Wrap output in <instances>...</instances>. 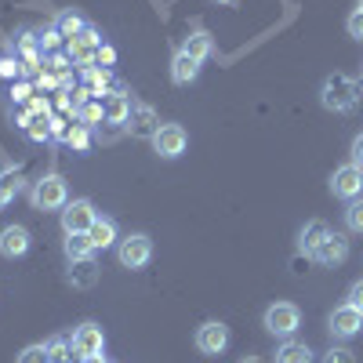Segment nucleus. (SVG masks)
<instances>
[{
  "label": "nucleus",
  "instance_id": "nucleus-23",
  "mask_svg": "<svg viewBox=\"0 0 363 363\" xmlns=\"http://www.w3.org/2000/svg\"><path fill=\"white\" fill-rule=\"evenodd\" d=\"M55 29H58L62 37H69V40H73V37H80L84 29H87V22H84L77 11H62V15L55 18Z\"/></svg>",
  "mask_w": 363,
  "mask_h": 363
},
{
  "label": "nucleus",
  "instance_id": "nucleus-27",
  "mask_svg": "<svg viewBox=\"0 0 363 363\" xmlns=\"http://www.w3.org/2000/svg\"><path fill=\"white\" fill-rule=\"evenodd\" d=\"M66 142H69L73 149H80V153H84V149L91 145V135H87V128L80 124V120H77V124H73V128L66 131Z\"/></svg>",
  "mask_w": 363,
  "mask_h": 363
},
{
  "label": "nucleus",
  "instance_id": "nucleus-24",
  "mask_svg": "<svg viewBox=\"0 0 363 363\" xmlns=\"http://www.w3.org/2000/svg\"><path fill=\"white\" fill-rule=\"evenodd\" d=\"M73 352H77V345H73L69 338H55V342H48V356H51V363H77Z\"/></svg>",
  "mask_w": 363,
  "mask_h": 363
},
{
  "label": "nucleus",
  "instance_id": "nucleus-18",
  "mask_svg": "<svg viewBox=\"0 0 363 363\" xmlns=\"http://www.w3.org/2000/svg\"><path fill=\"white\" fill-rule=\"evenodd\" d=\"M87 236H91V244H95V251H106V247L116 244V222L113 218H95V225L87 229Z\"/></svg>",
  "mask_w": 363,
  "mask_h": 363
},
{
  "label": "nucleus",
  "instance_id": "nucleus-38",
  "mask_svg": "<svg viewBox=\"0 0 363 363\" xmlns=\"http://www.w3.org/2000/svg\"><path fill=\"white\" fill-rule=\"evenodd\" d=\"M99 62L113 66V62H116V51H113V48H99Z\"/></svg>",
  "mask_w": 363,
  "mask_h": 363
},
{
  "label": "nucleus",
  "instance_id": "nucleus-34",
  "mask_svg": "<svg viewBox=\"0 0 363 363\" xmlns=\"http://www.w3.org/2000/svg\"><path fill=\"white\" fill-rule=\"evenodd\" d=\"M58 37H62V33H58V29H44V33L37 37V44H40L44 51H51V48H58Z\"/></svg>",
  "mask_w": 363,
  "mask_h": 363
},
{
  "label": "nucleus",
  "instance_id": "nucleus-3",
  "mask_svg": "<svg viewBox=\"0 0 363 363\" xmlns=\"http://www.w3.org/2000/svg\"><path fill=\"white\" fill-rule=\"evenodd\" d=\"M298 327H301V309L294 301H277V306L265 309V330L272 338H291Z\"/></svg>",
  "mask_w": 363,
  "mask_h": 363
},
{
  "label": "nucleus",
  "instance_id": "nucleus-20",
  "mask_svg": "<svg viewBox=\"0 0 363 363\" xmlns=\"http://www.w3.org/2000/svg\"><path fill=\"white\" fill-rule=\"evenodd\" d=\"M66 258L77 262V258H95V244H91L87 233H66Z\"/></svg>",
  "mask_w": 363,
  "mask_h": 363
},
{
  "label": "nucleus",
  "instance_id": "nucleus-28",
  "mask_svg": "<svg viewBox=\"0 0 363 363\" xmlns=\"http://www.w3.org/2000/svg\"><path fill=\"white\" fill-rule=\"evenodd\" d=\"M18 363H51L48 345H26V349H22V356H18Z\"/></svg>",
  "mask_w": 363,
  "mask_h": 363
},
{
  "label": "nucleus",
  "instance_id": "nucleus-14",
  "mask_svg": "<svg viewBox=\"0 0 363 363\" xmlns=\"http://www.w3.org/2000/svg\"><path fill=\"white\" fill-rule=\"evenodd\" d=\"M66 284H69V287H77V291L95 287V284H99V265H95V258H77V262H69Z\"/></svg>",
  "mask_w": 363,
  "mask_h": 363
},
{
  "label": "nucleus",
  "instance_id": "nucleus-36",
  "mask_svg": "<svg viewBox=\"0 0 363 363\" xmlns=\"http://www.w3.org/2000/svg\"><path fill=\"white\" fill-rule=\"evenodd\" d=\"M22 66L15 62V58H0V77H18Z\"/></svg>",
  "mask_w": 363,
  "mask_h": 363
},
{
  "label": "nucleus",
  "instance_id": "nucleus-21",
  "mask_svg": "<svg viewBox=\"0 0 363 363\" xmlns=\"http://www.w3.org/2000/svg\"><path fill=\"white\" fill-rule=\"evenodd\" d=\"M327 233H330V229H327V222H309L306 229H301V236H298V240H301V251L313 255V251L323 244V236H327Z\"/></svg>",
  "mask_w": 363,
  "mask_h": 363
},
{
  "label": "nucleus",
  "instance_id": "nucleus-16",
  "mask_svg": "<svg viewBox=\"0 0 363 363\" xmlns=\"http://www.w3.org/2000/svg\"><path fill=\"white\" fill-rule=\"evenodd\" d=\"M200 77V62H196V58H189L186 51H174V58H171V80L178 84V87H186V84H193Z\"/></svg>",
  "mask_w": 363,
  "mask_h": 363
},
{
  "label": "nucleus",
  "instance_id": "nucleus-32",
  "mask_svg": "<svg viewBox=\"0 0 363 363\" xmlns=\"http://www.w3.org/2000/svg\"><path fill=\"white\" fill-rule=\"evenodd\" d=\"M349 37H356V40H363V8H356L352 15H349Z\"/></svg>",
  "mask_w": 363,
  "mask_h": 363
},
{
  "label": "nucleus",
  "instance_id": "nucleus-19",
  "mask_svg": "<svg viewBox=\"0 0 363 363\" xmlns=\"http://www.w3.org/2000/svg\"><path fill=\"white\" fill-rule=\"evenodd\" d=\"M277 363H316V356H313V349L306 345V342H284L280 349H277Z\"/></svg>",
  "mask_w": 363,
  "mask_h": 363
},
{
  "label": "nucleus",
  "instance_id": "nucleus-43",
  "mask_svg": "<svg viewBox=\"0 0 363 363\" xmlns=\"http://www.w3.org/2000/svg\"><path fill=\"white\" fill-rule=\"evenodd\" d=\"M359 8H363V0H359Z\"/></svg>",
  "mask_w": 363,
  "mask_h": 363
},
{
  "label": "nucleus",
  "instance_id": "nucleus-2",
  "mask_svg": "<svg viewBox=\"0 0 363 363\" xmlns=\"http://www.w3.org/2000/svg\"><path fill=\"white\" fill-rule=\"evenodd\" d=\"M29 200H33L37 211H58V207H66L69 203V189H66V178L62 174H44L33 193H29Z\"/></svg>",
  "mask_w": 363,
  "mask_h": 363
},
{
  "label": "nucleus",
  "instance_id": "nucleus-17",
  "mask_svg": "<svg viewBox=\"0 0 363 363\" xmlns=\"http://www.w3.org/2000/svg\"><path fill=\"white\" fill-rule=\"evenodd\" d=\"M182 51H186L189 58H196V62H207V58L215 55V40H211L207 29H193V33L182 40Z\"/></svg>",
  "mask_w": 363,
  "mask_h": 363
},
{
  "label": "nucleus",
  "instance_id": "nucleus-1",
  "mask_svg": "<svg viewBox=\"0 0 363 363\" xmlns=\"http://www.w3.org/2000/svg\"><path fill=\"white\" fill-rule=\"evenodd\" d=\"M320 102L330 113H352L359 102V80H352L349 73H330L320 87Z\"/></svg>",
  "mask_w": 363,
  "mask_h": 363
},
{
  "label": "nucleus",
  "instance_id": "nucleus-37",
  "mask_svg": "<svg viewBox=\"0 0 363 363\" xmlns=\"http://www.w3.org/2000/svg\"><path fill=\"white\" fill-rule=\"evenodd\" d=\"M352 164H356V167H363V135H356V138H352Z\"/></svg>",
  "mask_w": 363,
  "mask_h": 363
},
{
  "label": "nucleus",
  "instance_id": "nucleus-40",
  "mask_svg": "<svg viewBox=\"0 0 363 363\" xmlns=\"http://www.w3.org/2000/svg\"><path fill=\"white\" fill-rule=\"evenodd\" d=\"M80 363H106L102 356H87V359H80Z\"/></svg>",
  "mask_w": 363,
  "mask_h": 363
},
{
  "label": "nucleus",
  "instance_id": "nucleus-22",
  "mask_svg": "<svg viewBox=\"0 0 363 363\" xmlns=\"http://www.w3.org/2000/svg\"><path fill=\"white\" fill-rule=\"evenodd\" d=\"M128 116H131V99L128 95H113L106 102V120L109 124H128Z\"/></svg>",
  "mask_w": 363,
  "mask_h": 363
},
{
  "label": "nucleus",
  "instance_id": "nucleus-35",
  "mask_svg": "<svg viewBox=\"0 0 363 363\" xmlns=\"http://www.w3.org/2000/svg\"><path fill=\"white\" fill-rule=\"evenodd\" d=\"M349 306L363 313V280H356V284L349 287Z\"/></svg>",
  "mask_w": 363,
  "mask_h": 363
},
{
  "label": "nucleus",
  "instance_id": "nucleus-5",
  "mask_svg": "<svg viewBox=\"0 0 363 363\" xmlns=\"http://www.w3.org/2000/svg\"><path fill=\"white\" fill-rule=\"evenodd\" d=\"M186 145H189V135L182 124H160L157 135H153V149L164 157V160H174L186 153Z\"/></svg>",
  "mask_w": 363,
  "mask_h": 363
},
{
  "label": "nucleus",
  "instance_id": "nucleus-33",
  "mask_svg": "<svg viewBox=\"0 0 363 363\" xmlns=\"http://www.w3.org/2000/svg\"><path fill=\"white\" fill-rule=\"evenodd\" d=\"M84 77H87V84H95V87H106L109 84V73L106 69H95V66H87Z\"/></svg>",
  "mask_w": 363,
  "mask_h": 363
},
{
  "label": "nucleus",
  "instance_id": "nucleus-31",
  "mask_svg": "<svg viewBox=\"0 0 363 363\" xmlns=\"http://www.w3.org/2000/svg\"><path fill=\"white\" fill-rule=\"evenodd\" d=\"M29 138H33V142H44L48 135H51V128H48V120H29Z\"/></svg>",
  "mask_w": 363,
  "mask_h": 363
},
{
  "label": "nucleus",
  "instance_id": "nucleus-41",
  "mask_svg": "<svg viewBox=\"0 0 363 363\" xmlns=\"http://www.w3.org/2000/svg\"><path fill=\"white\" fill-rule=\"evenodd\" d=\"M240 363H262L258 356H244V359H240Z\"/></svg>",
  "mask_w": 363,
  "mask_h": 363
},
{
  "label": "nucleus",
  "instance_id": "nucleus-7",
  "mask_svg": "<svg viewBox=\"0 0 363 363\" xmlns=\"http://www.w3.org/2000/svg\"><path fill=\"white\" fill-rule=\"evenodd\" d=\"M330 193L338 200H359L363 196V167H356V164L338 167L330 174Z\"/></svg>",
  "mask_w": 363,
  "mask_h": 363
},
{
  "label": "nucleus",
  "instance_id": "nucleus-30",
  "mask_svg": "<svg viewBox=\"0 0 363 363\" xmlns=\"http://www.w3.org/2000/svg\"><path fill=\"white\" fill-rule=\"evenodd\" d=\"M0 189H4L8 196H15V193L22 189V178H18V171H8V174H0Z\"/></svg>",
  "mask_w": 363,
  "mask_h": 363
},
{
  "label": "nucleus",
  "instance_id": "nucleus-13",
  "mask_svg": "<svg viewBox=\"0 0 363 363\" xmlns=\"http://www.w3.org/2000/svg\"><path fill=\"white\" fill-rule=\"evenodd\" d=\"M128 128H131V135L135 138H153L157 135V128H160V120H157V113H153V106H131V116H128Z\"/></svg>",
  "mask_w": 363,
  "mask_h": 363
},
{
  "label": "nucleus",
  "instance_id": "nucleus-4",
  "mask_svg": "<svg viewBox=\"0 0 363 363\" xmlns=\"http://www.w3.org/2000/svg\"><path fill=\"white\" fill-rule=\"evenodd\" d=\"M116 258H120L124 269H145L149 258H153V240H149L145 233H131L116 244Z\"/></svg>",
  "mask_w": 363,
  "mask_h": 363
},
{
  "label": "nucleus",
  "instance_id": "nucleus-9",
  "mask_svg": "<svg viewBox=\"0 0 363 363\" xmlns=\"http://www.w3.org/2000/svg\"><path fill=\"white\" fill-rule=\"evenodd\" d=\"M95 203L91 200H73L62 207V229L66 233H87L91 225H95Z\"/></svg>",
  "mask_w": 363,
  "mask_h": 363
},
{
  "label": "nucleus",
  "instance_id": "nucleus-26",
  "mask_svg": "<svg viewBox=\"0 0 363 363\" xmlns=\"http://www.w3.org/2000/svg\"><path fill=\"white\" fill-rule=\"evenodd\" d=\"M345 225L352 233H363V196L359 200H349V211H345Z\"/></svg>",
  "mask_w": 363,
  "mask_h": 363
},
{
  "label": "nucleus",
  "instance_id": "nucleus-42",
  "mask_svg": "<svg viewBox=\"0 0 363 363\" xmlns=\"http://www.w3.org/2000/svg\"><path fill=\"white\" fill-rule=\"evenodd\" d=\"M218 4H233V0H218Z\"/></svg>",
  "mask_w": 363,
  "mask_h": 363
},
{
  "label": "nucleus",
  "instance_id": "nucleus-15",
  "mask_svg": "<svg viewBox=\"0 0 363 363\" xmlns=\"http://www.w3.org/2000/svg\"><path fill=\"white\" fill-rule=\"evenodd\" d=\"M29 229L26 225H8L4 233H0V255L4 258H22L26 251H29Z\"/></svg>",
  "mask_w": 363,
  "mask_h": 363
},
{
  "label": "nucleus",
  "instance_id": "nucleus-25",
  "mask_svg": "<svg viewBox=\"0 0 363 363\" xmlns=\"http://www.w3.org/2000/svg\"><path fill=\"white\" fill-rule=\"evenodd\" d=\"M77 120H80L84 128H95L99 120H106V106H102V102H84V106L77 109Z\"/></svg>",
  "mask_w": 363,
  "mask_h": 363
},
{
  "label": "nucleus",
  "instance_id": "nucleus-12",
  "mask_svg": "<svg viewBox=\"0 0 363 363\" xmlns=\"http://www.w3.org/2000/svg\"><path fill=\"white\" fill-rule=\"evenodd\" d=\"M99 48H102V44H99V33H95L91 26L84 29L80 37H73V40H69V55H73V62H77V66H84V69L99 62Z\"/></svg>",
  "mask_w": 363,
  "mask_h": 363
},
{
  "label": "nucleus",
  "instance_id": "nucleus-10",
  "mask_svg": "<svg viewBox=\"0 0 363 363\" xmlns=\"http://www.w3.org/2000/svg\"><path fill=\"white\" fill-rule=\"evenodd\" d=\"M309 258H313L316 265H327V269H330V265H342V262L349 258V240H345L342 233H327L323 244H320Z\"/></svg>",
  "mask_w": 363,
  "mask_h": 363
},
{
  "label": "nucleus",
  "instance_id": "nucleus-11",
  "mask_svg": "<svg viewBox=\"0 0 363 363\" xmlns=\"http://www.w3.org/2000/svg\"><path fill=\"white\" fill-rule=\"evenodd\" d=\"M73 345H77V356L87 359V356H102L106 349V335H102V327L99 323H80L73 330Z\"/></svg>",
  "mask_w": 363,
  "mask_h": 363
},
{
  "label": "nucleus",
  "instance_id": "nucleus-29",
  "mask_svg": "<svg viewBox=\"0 0 363 363\" xmlns=\"http://www.w3.org/2000/svg\"><path fill=\"white\" fill-rule=\"evenodd\" d=\"M323 363H356V352L345 349V345H330V349L323 352Z\"/></svg>",
  "mask_w": 363,
  "mask_h": 363
},
{
  "label": "nucleus",
  "instance_id": "nucleus-39",
  "mask_svg": "<svg viewBox=\"0 0 363 363\" xmlns=\"http://www.w3.org/2000/svg\"><path fill=\"white\" fill-rule=\"evenodd\" d=\"M8 200H11V196H8L4 189H0V211H4V207H8Z\"/></svg>",
  "mask_w": 363,
  "mask_h": 363
},
{
  "label": "nucleus",
  "instance_id": "nucleus-6",
  "mask_svg": "<svg viewBox=\"0 0 363 363\" xmlns=\"http://www.w3.org/2000/svg\"><path fill=\"white\" fill-rule=\"evenodd\" d=\"M196 349L203 356H222L229 349V327L222 320H207L196 327Z\"/></svg>",
  "mask_w": 363,
  "mask_h": 363
},
{
  "label": "nucleus",
  "instance_id": "nucleus-8",
  "mask_svg": "<svg viewBox=\"0 0 363 363\" xmlns=\"http://www.w3.org/2000/svg\"><path fill=\"white\" fill-rule=\"evenodd\" d=\"M327 330H330L335 338H356L359 330H363V313H359V309H352L349 301H345V306H338L335 313H330Z\"/></svg>",
  "mask_w": 363,
  "mask_h": 363
}]
</instances>
